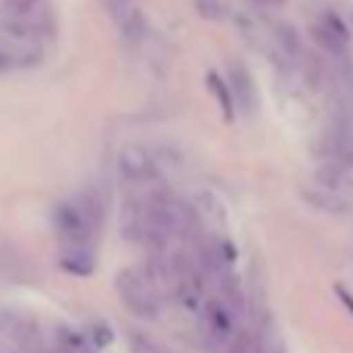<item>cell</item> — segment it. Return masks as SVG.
Masks as SVG:
<instances>
[{
	"mask_svg": "<svg viewBox=\"0 0 353 353\" xmlns=\"http://www.w3.org/2000/svg\"><path fill=\"white\" fill-rule=\"evenodd\" d=\"M201 338L211 353H242L248 338L242 332V310L230 298L217 294L201 307Z\"/></svg>",
	"mask_w": 353,
	"mask_h": 353,
	"instance_id": "6da1fadb",
	"label": "cell"
},
{
	"mask_svg": "<svg viewBox=\"0 0 353 353\" xmlns=\"http://www.w3.org/2000/svg\"><path fill=\"white\" fill-rule=\"evenodd\" d=\"M99 223H103V208H99L93 192H78L74 199L56 205V211H53V230L59 236L62 248L93 245Z\"/></svg>",
	"mask_w": 353,
	"mask_h": 353,
	"instance_id": "7a4b0ae2",
	"label": "cell"
},
{
	"mask_svg": "<svg viewBox=\"0 0 353 353\" xmlns=\"http://www.w3.org/2000/svg\"><path fill=\"white\" fill-rule=\"evenodd\" d=\"M115 288H118L121 304L128 307L134 316H140V319L161 316V292L146 270H134V267L121 270L115 279Z\"/></svg>",
	"mask_w": 353,
	"mask_h": 353,
	"instance_id": "3957f363",
	"label": "cell"
},
{
	"mask_svg": "<svg viewBox=\"0 0 353 353\" xmlns=\"http://www.w3.org/2000/svg\"><path fill=\"white\" fill-rule=\"evenodd\" d=\"M118 168H121V174L134 183L155 180V174H159L155 171L152 155H149L143 146H124L121 155H118Z\"/></svg>",
	"mask_w": 353,
	"mask_h": 353,
	"instance_id": "277c9868",
	"label": "cell"
},
{
	"mask_svg": "<svg viewBox=\"0 0 353 353\" xmlns=\"http://www.w3.org/2000/svg\"><path fill=\"white\" fill-rule=\"evenodd\" d=\"M313 34H316V41L323 43L325 50H335V53H344L347 50V28L341 25V19L332 16V12H325V16H319V22L313 25Z\"/></svg>",
	"mask_w": 353,
	"mask_h": 353,
	"instance_id": "5b68a950",
	"label": "cell"
},
{
	"mask_svg": "<svg viewBox=\"0 0 353 353\" xmlns=\"http://www.w3.org/2000/svg\"><path fill=\"white\" fill-rule=\"evenodd\" d=\"M93 245H78V248H62V270L74 276H90L93 273Z\"/></svg>",
	"mask_w": 353,
	"mask_h": 353,
	"instance_id": "8992f818",
	"label": "cell"
},
{
	"mask_svg": "<svg viewBox=\"0 0 353 353\" xmlns=\"http://www.w3.org/2000/svg\"><path fill=\"white\" fill-rule=\"evenodd\" d=\"M230 90H232V99H239L245 112H251V109H254V87H251V78H248V72H245V68L239 65V62H236V65H232Z\"/></svg>",
	"mask_w": 353,
	"mask_h": 353,
	"instance_id": "52a82bcc",
	"label": "cell"
},
{
	"mask_svg": "<svg viewBox=\"0 0 353 353\" xmlns=\"http://www.w3.org/2000/svg\"><path fill=\"white\" fill-rule=\"evenodd\" d=\"M208 84H211V90H214V97L220 99V105H223V115H226V121H232V112H236V103H232V93L223 87V81L217 78V74H208Z\"/></svg>",
	"mask_w": 353,
	"mask_h": 353,
	"instance_id": "ba28073f",
	"label": "cell"
},
{
	"mask_svg": "<svg viewBox=\"0 0 353 353\" xmlns=\"http://www.w3.org/2000/svg\"><path fill=\"white\" fill-rule=\"evenodd\" d=\"M37 3H41V0H6V10L16 19H28L31 12L37 10Z\"/></svg>",
	"mask_w": 353,
	"mask_h": 353,
	"instance_id": "9c48e42d",
	"label": "cell"
},
{
	"mask_svg": "<svg viewBox=\"0 0 353 353\" xmlns=\"http://www.w3.org/2000/svg\"><path fill=\"white\" fill-rule=\"evenodd\" d=\"M87 341L93 344V350H99V347H105V344L112 341V332L105 329L103 323H93V325H90V338H87Z\"/></svg>",
	"mask_w": 353,
	"mask_h": 353,
	"instance_id": "30bf717a",
	"label": "cell"
},
{
	"mask_svg": "<svg viewBox=\"0 0 353 353\" xmlns=\"http://www.w3.org/2000/svg\"><path fill=\"white\" fill-rule=\"evenodd\" d=\"M130 3H134V0H105V6H109L112 16H115L121 25L130 19Z\"/></svg>",
	"mask_w": 353,
	"mask_h": 353,
	"instance_id": "8fae6325",
	"label": "cell"
},
{
	"mask_svg": "<svg viewBox=\"0 0 353 353\" xmlns=\"http://www.w3.org/2000/svg\"><path fill=\"white\" fill-rule=\"evenodd\" d=\"M10 68H12V56L6 50H0V74H6Z\"/></svg>",
	"mask_w": 353,
	"mask_h": 353,
	"instance_id": "7c38bea8",
	"label": "cell"
},
{
	"mask_svg": "<svg viewBox=\"0 0 353 353\" xmlns=\"http://www.w3.org/2000/svg\"><path fill=\"white\" fill-rule=\"evenodd\" d=\"M338 294H341V301H344V304H347V310L353 313V298H350V294L344 292V288H338Z\"/></svg>",
	"mask_w": 353,
	"mask_h": 353,
	"instance_id": "4fadbf2b",
	"label": "cell"
},
{
	"mask_svg": "<svg viewBox=\"0 0 353 353\" xmlns=\"http://www.w3.org/2000/svg\"><path fill=\"white\" fill-rule=\"evenodd\" d=\"M263 3H282V0H263Z\"/></svg>",
	"mask_w": 353,
	"mask_h": 353,
	"instance_id": "5bb4252c",
	"label": "cell"
}]
</instances>
